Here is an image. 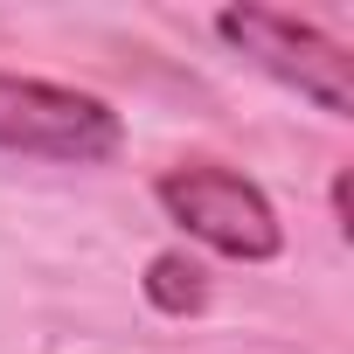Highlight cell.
<instances>
[{
	"instance_id": "cell-4",
	"label": "cell",
	"mask_w": 354,
	"mask_h": 354,
	"mask_svg": "<svg viewBox=\"0 0 354 354\" xmlns=\"http://www.w3.org/2000/svg\"><path fill=\"white\" fill-rule=\"evenodd\" d=\"M146 299H153L167 319H188V313L209 306V278H202V264H195L188 250H160V257L146 264Z\"/></svg>"
},
{
	"instance_id": "cell-3",
	"label": "cell",
	"mask_w": 354,
	"mask_h": 354,
	"mask_svg": "<svg viewBox=\"0 0 354 354\" xmlns=\"http://www.w3.org/2000/svg\"><path fill=\"white\" fill-rule=\"evenodd\" d=\"M216 35L236 42L250 63H264L299 97H313L326 118H354V56L333 35H319L313 21L278 15V8H223L216 15Z\"/></svg>"
},
{
	"instance_id": "cell-2",
	"label": "cell",
	"mask_w": 354,
	"mask_h": 354,
	"mask_svg": "<svg viewBox=\"0 0 354 354\" xmlns=\"http://www.w3.org/2000/svg\"><path fill=\"white\" fill-rule=\"evenodd\" d=\"M0 146H8V153H35V160L97 167V160H111L125 146V125L91 91L0 70Z\"/></svg>"
},
{
	"instance_id": "cell-1",
	"label": "cell",
	"mask_w": 354,
	"mask_h": 354,
	"mask_svg": "<svg viewBox=\"0 0 354 354\" xmlns=\"http://www.w3.org/2000/svg\"><path fill=\"white\" fill-rule=\"evenodd\" d=\"M160 209L181 223L195 243L236 257V264H271L285 250V230H278V209L264 202L257 181H243L236 167H216V160H188V167H167L153 181Z\"/></svg>"
},
{
	"instance_id": "cell-5",
	"label": "cell",
	"mask_w": 354,
	"mask_h": 354,
	"mask_svg": "<svg viewBox=\"0 0 354 354\" xmlns=\"http://www.w3.org/2000/svg\"><path fill=\"white\" fill-rule=\"evenodd\" d=\"M333 223H340V236H347V174H333Z\"/></svg>"
}]
</instances>
